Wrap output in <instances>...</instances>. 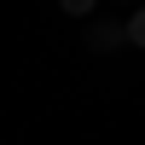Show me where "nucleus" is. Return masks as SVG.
Listing matches in <instances>:
<instances>
[{"instance_id":"obj_1","label":"nucleus","mask_w":145,"mask_h":145,"mask_svg":"<svg viewBox=\"0 0 145 145\" xmlns=\"http://www.w3.org/2000/svg\"><path fill=\"white\" fill-rule=\"evenodd\" d=\"M128 46H145V12L128 18Z\"/></svg>"},{"instance_id":"obj_2","label":"nucleus","mask_w":145,"mask_h":145,"mask_svg":"<svg viewBox=\"0 0 145 145\" xmlns=\"http://www.w3.org/2000/svg\"><path fill=\"white\" fill-rule=\"evenodd\" d=\"M116 35H122V29H110V23H99V29H93V46H116Z\"/></svg>"}]
</instances>
